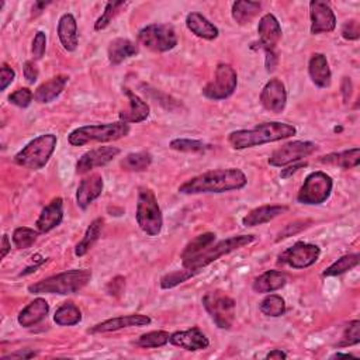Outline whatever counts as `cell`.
Returning <instances> with one entry per match:
<instances>
[{"label": "cell", "mask_w": 360, "mask_h": 360, "mask_svg": "<svg viewBox=\"0 0 360 360\" xmlns=\"http://www.w3.org/2000/svg\"><path fill=\"white\" fill-rule=\"evenodd\" d=\"M248 185L247 174L237 167L216 169L198 174L179 188L184 195H205V193H227L241 191Z\"/></svg>", "instance_id": "1"}, {"label": "cell", "mask_w": 360, "mask_h": 360, "mask_svg": "<svg viewBox=\"0 0 360 360\" xmlns=\"http://www.w3.org/2000/svg\"><path fill=\"white\" fill-rule=\"evenodd\" d=\"M297 134L294 125L280 121L258 124L249 130H237L228 135V144L234 149H247L282 141Z\"/></svg>", "instance_id": "2"}, {"label": "cell", "mask_w": 360, "mask_h": 360, "mask_svg": "<svg viewBox=\"0 0 360 360\" xmlns=\"http://www.w3.org/2000/svg\"><path fill=\"white\" fill-rule=\"evenodd\" d=\"M92 279V272L89 269H72L44 280H40L29 286L32 294H60L69 296L79 293Z\"/></svg>", "instance_id": "3"}, {"label": "cell", "mask_w": 360, "mask_h": 360, "mask_svg": "<svg viewBox=\"0 0 360 360\" xmlns=\"http://www.w3.org/2000/svg\"><path fill=\"white\" fill-rule=\"evenodd\" d=\"M130 131V124L123 121L107 124H90L74 130L68 135V141L72 146H83L89 142H111L127 137Z\"/></svg>", "instance_id": "4"}, {"label": "cell", "mask_w": 360, "mask_h": 360, "mask_svg": "<svg viewBox=\"0 0 360 360\" xmlns=\"http://www.w3.org/2000/svg\"><path fill=\"white\" fill-rule=\"evenodd\" d=\"M57 144V135L43 134L30 141L20 152H18L15 156V162L23 167L40 170L50 162L53 153L55 152Z\"/></svg>", "instance_id": "5"}, {"label": "cell", "mask_w": 360, "mask_h": 360, "mask_svg": "<svg viewBox=\"0 0 360 360\" xmlns=\"http://www.w3.org/2000/svg\"><path fill=\"white\" fill-rule=\"evenodd\" d=\"M138 227L149 237H158L163 227V217L156 196L149 188H139L135 213Z\"/></svg>", "instance_id": "6"}, {"label": "cell", "mask_w": 360, "mask_h": 360, "mask_svg": "<svg viewBox=\"0 0 360 360\" xmlns=\"http://www.w3.org/2000/svg\"><path fill=\"white\" fill-rule=\"evenodd\" d=\"M256 238L254 235H237V237H231L228 240H224L219 244H213L209 249H206L200 256H198L196 259H193L192 262L184 265L185 269H189L195 273H199L202 269L207 268L209 265H212L213 262L219 261L221 256L228 255L234 251H238L249 244H252Z\"/></svg>", "instance_id": "7"}, {"label": "cell", "mask_w": 360, "mask_h": 360, "mask_svg": "<svg viewBox=\"0 0 360 360\" xmlns=\"http://www.w3.org/2000/svg\"><path fill=\"white\" fill-rule=\"evenodd\" d=\"M203 307L220 329H231L235 321V300L224 291H209L203 297Z\"/></svg>", "instance_id": "8"}, {"label": "cell", "mask_w": 360, "mask_h": 360, "mask_svg": "<svg viewBox=\"0 0 360 360\" xmlns=\"http://www.w3.org/2000/svg\"><path fill=\"white\" fill-rule=\"evenodd\" d=\"M332 188L333 182L329 174L321 170L312 172L305 177L304 185L297 195V202L307 206L322 205L329 199Z\"/></svg>", "instance_id": "9"}, {"label": "cell", "mask_w": 360, "mask_h": 360, "mask_svg": "<svg viewBox=\"0 0 360 360\" xmlns=\"http://www.w3.org/2000/svg\"><path fill=\"white\" fill-rule=\"evenodd\" d=\"M238 86V75L237 71L228 64H219L216 68V74L213 81H210L203 88V96L219 102L228 99L234 95Z\"/></svg>", "instance_id": "10"}, {"label": "cell", "mask_w": 360, "mask_h": 360, "mask_svg": "<svg viewBox=\"0 0 360 360\" xmlns=\"http://www.w3.org/2000/svg\"><path fill=\"white\" fill-rule=\"evenodd\" d=\"M138 41L151 51L167 53L177 46V36L169 25H149L138 32Z\"/></svg>", "instance_id": "11"}, {"label": "cell", "mask_w": 360, "mask_h": 360, "mask_svg": "<svg viewBox=\"0 0 360 360\" xmlns=\"http://www.w3.org/2000/svg\"><path fill=\"white\" fill-rule=\"evenodd\" d=\"M317 151V145L311 141H291L276 151L269 158V165L275 167H284L296 162H301L304 158L312 155Z\"/></svg>", "instance_id": "12"}, {"label": "cell", "mask_w": 360, "mask_h": 360, "mask_svg": "<svg viewBox=\"0 0 360 360\" xmlns=\"http://www.w3.org/2000/svg\"><path fill=\"white\" fill-rule=\"evenodd\" d=\"M319 255H321V249L317 245L307 244V242H297L279 255V263L301 270L312 266L319 259Z\"/></svg>", "instance_id": "13"}, {"label": "cell", "mask_w": 360, "mask_h": 360, "mask_svg": "<svg viewBox=\"0 0 360 360\" xmlns=\"http://www.w3.org/2000/svg\"><path fill=\"white\" fill-rule=\"evenodd\" d=\"M311 34L318 36L324 33H332L336 29V16L331 6L321 0H312L310 4Z\"/></svg>", "instance_id": "14"}, {"label": "cell", "mask_w": 360, "mask_h": 360, "mask_svg": "<svg viewBox=\"0 0 360 360\" xmlns=\"http://www.w3.org/2000/svg\"><path fill=\"white\" fill-rule=\"evenodd\" d=\"M261 104L270 113H282L286 109L287 104V92L284 83L273 78L270 79L262 89L261 96H259Z\"/></svg>", "instance_id": "15"}, {"label": "cell", "mask_w": 360, "mask_h": 360, "mask_svg": "<svg viewBox=\"0 0 360 360\" xmlns=\"http://www.w3.org/2000/svg\"><path fill=\"white\" fill-rule=\"evenodd\" d=\"M117 155H120V149L116 146H99L95 148L81 156L76 163V173L86 174L96 167L106 166L110 163Z\"/></svg>", "instance_id": "16"}, {"label": "cell", "mask_w": 360, "mask_h": 360, "mask_svg": "<svg viewBox=\"0 0 360 360\" xmlns=\"http://www.w3.org/2000/svg\"><path fill=\"white\" fill-rule=\"evenodd\" d=\"M258 34L259 48H262L263 51H275L279 41L282 40L283 32L279 20L272 13H268L259 20Z\"/></svg>", "instance_id": "17"}, {"label": "cell", "mask_w": 360, "mask_h": 360, "mask_svg": "<svg viewBox=\"0 0 360 360\" xmlns=\"http://www.w3.org/2000/svg\"><path fill=\"white\" fill-rule=\"evenodd\" d=\"M169 342L177 347H182L189 352L205 350L210 346L209 338L198 326L191 328L188 331H177L172 333L169 338Z\"/></svg>", "instance_id": "18"}, {"label": "cell", "mask_w": 360, "mask_h": 360, "mask_svg": "<svg viewBox=\"0 0 360 360\" xmlns=\"http://www.w3.org/2000/svg\"><path fill=\"white\" fill-rule=\"evenodd\" d=\"M104 189L103 177L99 173L85 177L76 192V203L81 210H86L95 200H97Z\"/></svg>", "instance_id": "19"}, {"label": "cell", "mask_w": 360, "mask_h": 360, "mask_svg": "<svg viewBox=\"0 0 360 360\" xmlns=\"http://www.w3.org/2000/svg\"><path fill=\"white\" fill-rule=\"evenodd\" d=\"M151 324V318L144 314H131V315H123L106 319L93 328L89 329L90 333H106V332H114L124 328L131 326H146Z\"/></svg>", "instance_id": "20"}, {"label": "cell", "mask_w": 360, "mask_h": 360, "mask_svg": "<svg viewBox=\"0 0 360 360\" xmlns=\"http://www.w3.org/2000/svg\"><path fill=\"white\" fill-rule=\"evenodd\" d=\"M62 220H64V202L61 198H57L43 209L36 223L37 231L40 234H47L55 230L58 226H61Z\"/></svg>", "instance_id": "21"}, {"label": "cell", "mask_w": 360, "mask_h": 360, "mask_svg": "<svg viewBox=\"0 0 360 360\" xmlns=\"http://www.w3.org/2000/svg\"><path fill=\"white\" fill-rule=\"evenodd\" d=\"M124 95L128 99L130 103V109L127 111H121L118 114L120 121L131 124V123H142L149 117V106L146 104V102H144L138 95H135L131 89L124 88L123 89Z\"/></svg>", "instance_id": "22"}, {"label": "cell", "mask_w": 360, "mask_h": 360, "mask_svg": "<svg viewBox=\"0 0 360 360\" xmlns=\"http://www.w3.org/2000/svg\"><path fill=\"white\" fill-rule=\"evenodd\" d=\"M308 74L312 83L321 89H326L331 86L332 74L328 64V60L324 54L317 53L312 54L308 62Z\"/></svg>", "instance_id": "23"}, {"label": "cell", "mask_w": 360, "mask_h": 360, "mask_svg": "<svg viewBox=\"0 0 360 360\" xmlns=\"http://www.w3.org/2000/svg\"><path fill=\"white\" fill-rule=\"evenodd\" d=\"M60 41L62 47L68 53H74L78 48L79 44V37H78V23L76 19L71 13H65L61 16L58 22V29H57Z\"/></svg>", "instance_id": "24"}, {"label": "cell", "mask_w": 360, "mask_h": 360, "mask_svg": "<svg viewBox=\"0 0 360 360\" xmlns=\"http://www.w3.org/2000/svg\"><path fill=\"white\" fill-rule=\"evenodd\" d=\"M289 212L287 206H276V205H268V206H261L258 209H254L249 212L244 219H242V226L244 227H258L263 226L266 223H270L276 217L284 214Z\"/></svg>", "instance_id": "25"}, {"label": "cell", "mask_w": 360, "mask_h": 360, "mask_svg": "<svg viewBox=\"0 0 360 360\" xmlns=\"http://www.w3.org/2000/svg\"><path fill=\"white\" fill-rule=\"evenodd\" d=\"M48 312L50 304L47 303V300L39 297L20 311L18 321L23 328H32L40 324L48 315Z\"/></svg>", "instance_id": "26"}, {"label": "cell", "mask_w": 360, "mask_h": 360, "mask_svg": "<svg viewBox=\"0 0 360 360\" xmlns=\"http://www.w3.org/2000/svg\"><path fill=\"white\" fill-rule=\"evenodd\" d=\"M186 27L199 39L207 40V41H213L219 37L220 32L219 29L207 19L205 18L202 13L198 12H192L188 15L186 18Z\"/></svg>", "instance_id": "27"}, {"label": "cell", "mask_w": 360, "mask_h": 360, "mask_svg": "<svg viewBox=\"0 0 360 360\" xmlns=\"http://www.w3.org/2000/svg\"><path fill=\"white\" fill-rule=\"evenodd\" d=\"M69 78L67 75H58L44 82L34 92V100L41 104H48L54 102L65 89Z\"/></svg>", "instance_id": "28"}, {"label": "cell", "mask_w": 360, "mask_h": 360, "mask_svg": "<svg viewBox=\"0 0 360 360\" xmlns=\"http://www.w3.org/2000/svg\"><path fill=\"white\" fill-rule=\"evenodd\" d=\"M287 283V276L280 270H268L255 279L252 289L255 293L268 294L283 289Z\"/></svg>", "instance_id": "29"}, {"label": "cell", "mask_w": 360, "mask_h": 360, "mask_svg": "<svg viewBox=\"0 0 360 360\" xmlns=\"http://www.w3.org/2000/svg\"><path fill=\"white\" fill-rule=\"evenodd\" d=\"M138 54V47L127 40V39H116L110 43L109 50H107V55H109V61L113 67H117L120 64H123L125 60L135 57Z\"/></svg>", "instance_id": "30"}, {"label": "cell", "mask_w": 360, "mask_h": 360, "mask_svg": "<svg viewBox=\"0 0 360 360\" xmlns=\"http://www.w3.org/2000/svg\"><path fill=\"white\" fill-rule=\"evenodd\" d=\"M216 242V234L213 233H205L202 235H198L195 240H192L184 249L182 255V263L186 265L200 256L206 249H209Z\"/></svg>", "instance_id": "31"}, {"label": "cell", "mask_w": 360, "mask_h": 360, "mask_svg": "<svg viewBox=\"0 0 360 360\" xmlns=\"http://www.w3.org/2000/svg\"><path fill=\"white\" fill-rule=\"evenodd\" d=\"M319 162L326 163V165L339 166L342 169H353V167L359 166V163H360V149L356 146V148H352L347 151L329 153V155L321 156Z\"/></svg>", "instance_id": "32"}, {"label": "cell", "mask_w": 360, "mask_h": 360, "mask_svg": "<svg viewBox=\"0 0 360 360\" xmlns=\"http://www.w3.org/2000/svg\"><path fill=\"white\" fill-rule=\"evenodd\" d=\"M262 5L259 2H248V0H238L233 5V19L240 25H249L261 12Z\"/></svg>", "instance_id": "33"}, {"label": "cell", "mask_w": 360, "mask_h": 360, "mask_svg": "<svg viewBox=\"0 0 360 360\" xmlns=\"http://www.w3.org/2000/svg\"><path fill=\"white\" fill-rule=\"evenodd\" d=\"M103 224H104V220L103 219H96L90 223V226L88 227L82 241L76 245L75 248V255L76 256H85L92 248L93 245L99 241L100 235H102V230H103Z\"/></svg>", "instance_id": "34"}, {"label": "cell", "mask_w": 360, "mask_h": 360, "mask_svg": "<svg viewBox=\"0 0 360 360\" xmlns=\"http://www.w3.org/2000/svg\"><path fill=\"white\" fill-rule=\"evenodd\" d=\"M54 321L60 326H74L82 321V311L76 304L65 303L55 311Z\"/></svg>", "instance_id": "35"}, {"label": "cell", "mask_w": 360, "mask_h": 360, "mask_svg": "<svg viewBox=\"0 0 360 360\" xmlns=\"http://www.w3.org/2000/svg\"><path fill=\"white\" fill-rule=\"evenodd\" d=\"M152 163V155L149 152H132L121 160V167L128 172H144Z\"/></svg>", "instance_id": "36"}, {"label": "cell", "mask_w": 360, "mask_h": 360, "mask_svg": "<svg viewBox=\"0 0 360 360\" xmlns=\"http://www.w3.org/2000/svg\"><path fill=\"white\" fill-rule=\"evenodd\" d=\"M360 256L359 254H350V255H345L342 258H339L336 262H333L329 268H326L324 270V276L325 277H333V276H339L343 275L352 269H354L359 265Z\"/></svg>", "instance_id": "37"}, {"label": "cell", "mask_w": 360, "mask_h": 360, "mask_svg": "<svg viewBox=\"0 0 360 360\" xmlns=\"http://www.w3.org/2000/svg\"><path fill=\"white\" fill-rule=\"evenodd\" d=\"M169 332L166 331H152L141 335L138 340L135 342L137 346L144 347V349H155V347H162L166 343H169Z\"/></svg>", "instance_id": "38"}, {"label": "cell", "mask_w": 360, "mask_h": 360, "mask_svg": "<svg viewBox=\"0 0 360 360\" xmlns=\"http://www.w3.org/2000/svg\"><path fill=\"white\" fill-rule=\"evenodd\" d=\"M261 311L266 317H282L286 312V301L277 294H270L261 303Z\"/></svg>", "instance_id": "39"}, {"label": "cell", "mask_w": 360, "mask_h": 360, "mask_svg": "<svg viewBox=\"0 0 360 360\" xmlns=\"http://www.w3.org/2000/svg\"><path fill=\"white\" fill-rule=\"evenodd\" d=\"M170 149L179 151V152H188V153H196V152H205L210 146L205 144L203 141L198 139H189V138H176L172 139L169 144Z\"/></svg>", "instance_id": "40"}, {"label": "cell", "mask_w": 360, "mask_h": 360, "mask_svg": "<svg viewBox=\"0 0 360 360\" xmlns=\"http://www.w3.org/2000/svg\"><path fill=\"white\" fill-rule=\"evenodd\" d=\"M125 2H107L104 12L95 23V30L102 32L110 26V23L114 20V18L120 13V11L125 6Z\"/></svg>", "instance_id": "41"}, {"label": "cell", "mask_w": 360, "mask_h": 360, "mask_svg": "<svg viewBox=\"0 0 360 360\" xmlns=\"http://www.w3.org/2000/svg\"><path fill=\"white\" fill-rule=\"evenodd\" d=\"M39 231H34L33 228L29 227H19L15 230L13 233V244L18 249H29L34 245V242L37 241L39 237Z\"/></svg>", "instance_id": "42"}, {"label": "cell", "mask_w": 360, "mask_h": 360, "mask_svg": "<svg viewBox=\"0 0 360 360\" xmlns=\"http://www.w3.org/2000/svg\"><path fill=\"white\" fill-rule=\"evenodd\" d=\"M196 273L189 270V269H184V270H174L172 273H167L165 275L162 279H160V287L167 290V289H173L179 284H182L185 282H188L189 279H192Z\"/></svg>", "instance_id": "43"}, {"label": "cell", "mask_w": 360, "mask_h": 360, "mask_svg": "<svg viewBox=\"0 0 360 360\" xmlns=\"http://www.w3.org/2000/svg\"><path fill=\"white\" fill-rule=\"evenodd\" d=\"M359 342H360V321L354 319L346 326V329L340 338V342L338 343V347L357 345Z\"/></svg>", "instance_id": "44"}, {"label": "cell", "mask_w": 360, "mask_h": 360, "mask_svg": "<svg viewBox=\"0 0 360 360\" xmlns=\"http://www.w3.org/2000/svg\"><path fill=\"white\" fill-rule=\"evenodd\" d=\"M33 99H34V93L29 88H20L9 96L11 103L18 107H22V109L29 107L32 104Z\"/></svg>", "instance_id": "45"}, {"label": "cell", "mask_w": 360, "mask_h": 360, "mask_svg": "<svg viewBox=\"0 0 360 360\" xmlns=\"http://www.w3.org/2000/svg\"><path fill=\"white\" fill-rule=\"evenodd\" d=\"M46 50H47V36L44 32H37V34L33 40V47H32L34 60H41L46 54Z\"/></svg>", "instance_id": "46"}, {"label": "cell", "mask_w": 360, "mask_h": 360, "mask_svg": "<svg viewBox=\"0 0 360 360\" xmlns=\"http://www.w3.org/2000/svg\"><path fill=\"white\" fill-rule=\"evenodd\" d=\"M340 34L345 40L347 41H354L360 37V29H359V23L357 20H347L343 23Z\"/></svg>", "instance_id": "47"}, {"label": "cell", "mask_w": 360, "mask_h": 360, "mask_svg": "<svg viewBox=\"0 0 360 360\" xmlns=\"http://www.w3.org/2000/svg\"><path fill=\"white\" fill-rule=\"evenodd\" d=\"M307 224H310V221H294V223L286 226V228L279 234L276 241H282V240H286L289 237H293V235L301 233L303 230H305L308 227Z\"/></svg>", "instance_id": "48"}, {"label": "cell", "mask_w": 360, "mask_h": 360, "mask_svg": "<svg viewBox=\"0 0 360 360\" xmlns=\"http://www.w3.org/2000/svg\"><path fill=\"white\" fill-rule=\"evenodd\" d=\"M15 78H16V72L8 64H4L2 68H0V90L5 92L8 86L12 85Z\"/></svg>", "instance_id": "49"}, {"label": "cell", "mask_w": 360, "mask_h": 360, "mask_svg": "<svg viewBox=\"0 0 360 360\" xmlns=\"http://www.w3.org/2000/svg\"><path fill=\"white\" fill-rule=\"evenodd\" d=\"M23 74H25V78L26 81L33 85L37 82L39 79V68L37 65L33 62V61H26L25 65H23Z\"/></svg>", "instance_id": "50"}, {"label": "cell", "mask_w": 360, "mask_h": 360, "mask_svg": "<svg viewBox=\"0 0 360 360\" xmlns=\"http://www.w3.org/2000/svg\"><path fill=\"white\" fill-rule=\"evenodd\" d=\"M125 287V279L121 276L114 277L109 284H107V293L110 296H120Z\"/></svg>", "instance_id": "51"}, {"label": "cell", "mask_w": 360, "mask_h": 360, "mask_svg": "<svg viewBox=\"0 0 360 360\" xmlns=\"http://www.w3.org/2000/svg\"><path fill=\"white\" fill-rule=\"evenodd\" d=\"M265 67H266V71L270 74V72H275V69L277 68V64H279V57L276 54V50L275 51H265Z\"/></svg>", "instance_id": "52"}, {"label": "cell", "mask_w": 360, "mask_h": 360, "mask_svg": "<svg viewBox=\"0 0 360 360\" xmlns=\"http://www.w3.org/2000/svg\"><path fill=\"white\" fill-rule=\"evenodd\" d=\"M307 166V162H296V163H291V166L286 167V169H282V173H280V177L282 179H289L291 174H294L296 172H298L300 169L305 167Z\"/></svg>", "instance_id": "53"}, {"label": "cell", "mask_w": 360, "mask_h": 360, "mask_svg": "<svg viewBox=\"0 0 360 360\" xmlns=\"http://www.w3.org/2000/svg\"><path fill=\"white\" fill-rule=\"evenodd\" d=\"M34 356H37L36 352L26 349V350H19V352H15V353H12V354L4 356L2 359H4V360H8V359H32V357H34Z\"/></svg>", "instance_id": "54"}, {"label": "cell", "mask_w": 360, "mask_h": 360, "mask_svg": "<svg viewBox=\"0 0 360 360\" xmlns=\"http://www.w3.org/2000/svg\"><path fill=\"white\" fill-rule=\"evenodd\" d=\"M266 359L270 360H282V359H287V353L283 352L282 349H273L266 354Z\"/></svg>", "instance_id": "55"}, {"label": "cell", "mask_w": 360, "mask_h": 360, "mask_svg": "<svg viewBox=\"0 0 360 360\" xmlns=\"http://www.w3.org/2000/svg\"><path fill=\"white\" fill-rule=\"evenodd\" d=\"M11 249H12V244L9 241V237L4 235V238H2V259H5L8 256Z\"/></svg>", "instance_id": "56"}, {"label": "cell", "mask_w": 360, "mask_h": 360, "mask_svg": "<svg viewBox=\"0 0 360 360\" xmlns=\"http://www.w3.org/2000/svg\"><path fill=\"white\" fill-rule=\"evenodd\" d=\"M48 5H51V2H47V4H41V2H37L33 8V12H36V15H40L43 12L44 8H47Z\"/></svg>", "instance_id": "57"}, {"label": "cell", "mask_w": 360, "mask_h": 360, "mask_svg": "<svg viewBox=\"0 0 360 360\" xmlns=\"http://www.w3.org/2000/svg\"><path fill=\"white\" fill-rule=\"evenodd\" d=\"M343 356H346V357H347V356H349V357H353V354H350V353H339V352L335 353L332 357H343Z\"/></svg>", "instance_id": "58"}]
</instances>
